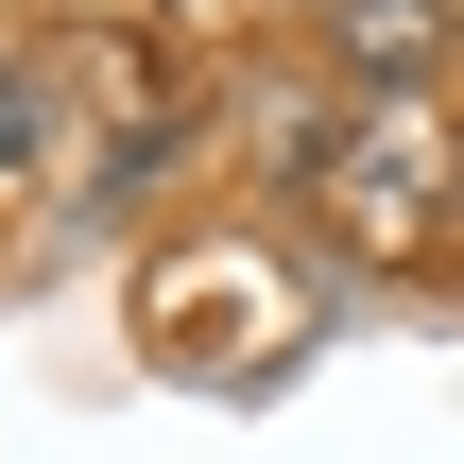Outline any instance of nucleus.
I'll return each mask as SVG.
<instances>
[{
  "mask_svg": "<svg viewBox=\"0 0 464 464\" xmlns=\"http://www.w3.org/2000/svg\"><path fill=\"white\" fill-rule=\"evenodd\" d=\"M310 207H327V241H344L362 276L464 241V121H448V86H413V103H344V155L310 172Z\"/></svg>",
  "mask_w": 464,
  "mask_h": 464,
  "instance_id": "1",
  "label": "nucleus"
},
{
  "mask_svg": "<svg viewBox=\"0 0 464 464\" xmlns=\"http://www.w3.org/2000/svg\"><path fill=\"white\" fill-rule=\"evenodd\" d=\"M207 155H224V121H207V103H155V121L103 138V172H69V224H121V207H155V189L207 172Z\"/></svg>",
  "mask_w": 464,
  "mask_h": 464,
  "instance_id": "2",
  "label": "nucleus"
},
{
  "mask_svg": "<svg viewBox=\"0 0 464 464\" xmlns=\"http://www.w3.org/2000/svg\"><path fill=\"white\" fill-rule=\"evenodd\" d=\"M69 155V52H0V189Z\"/></svg>",
  "mask_w": 464,
  "mask_h": 464,
  "instance_id": "3",
  "label": "nucleus"
}]
</instances>
